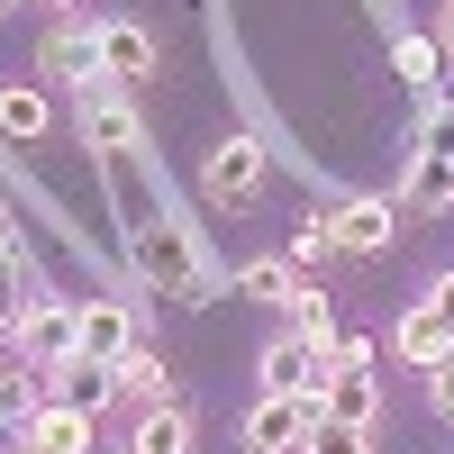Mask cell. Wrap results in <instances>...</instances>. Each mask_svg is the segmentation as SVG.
I'll return each instance as SVG.
<instances>
[{"label": "cell", "instance_id": "obj_10", "mask_svg": "<svg viewBox=\"0 0 454 454\" xmlns=\"http://www.w3.org/2000/svg\"><path fill=\"white\" fill-rule=\"evenodd\" d=\"M73 318H82V355H91V364H119V355L137 346L128 300H91V309H73Z\"/></svg>", "mask_w": 454, "mask_h": 454}, {"label": "cell", "instance_id": "obj_17", "mask_svg": "<svg viewBox=\"0 0 454 454\" xmlns=\"http://www.w3.org/2000/svg\"><path fill=\"white\" fill-rule=\"evenodd\" d=\"M46 128H55L46 91H27V82H10V91H0V137H10V145H36Z\"/></svg>", "mask_w": 454, "mask_h": 454}, {"label": "cell", "instance_id": "obj_3", "mask_svg": "<svg viewBox=\"0 0 454 454\" xmlns=\"http://www.w3.org/2000/svg\"><path fill=\"white\" fill-rule=\"evenodd\" d=\"M10 336H19V355H27L36 372H55V364H73V355H82V318H73V309H55V300H27V318H19Z\"/></svg>", "mask_w": 454, "mask_h": 454}, {"label": "cell", "instance_id": "obj_15", "mask_svg": "<svg viewBox=\"0 0 454 454\" xmlns=\"http://www.w3.org/2000/svg\"><path fill=\"white\" fill-rule=\"evenodd\" d=\"M318 409L327 419H355V427H382V382H372V372H336L318 391Z\"/></svg>", "mask_w": 454, "mask_h": 454}, {"label": "cell", "instance_id": "obj_19", "mask_svg": "<svg viewBox=\"0 0 454 454\" xmlns=\"http://www.w3.org/2000/svg\"><path fill=\"white\" fill-rule=\"evenodd\" d=\"M300 454H372V427H355V419H327V409H318V427L300 436Z\"/></svg>", "mask_w": 454, "mask_h": 454}, {"label": "cell", "instance_id": "obj_5", "mask_svg": "<svg viewBox=\"0 0 454 454\" xmlns=\"http://www.w3.org/2000/svg\"><path fill=\"white\" fill-rule=\"evenodd\" d=\"M327 382H336V355L309 346V336H282V346L263 355V391H309V400H318Z\"/></svg>", "mask_w": 454, "mask_h": 454}, {"label": "cell", "instance_id": "obj_33", "mask_svg": "<svg viewBox=\"0 0 454 454\" xmlns=\"http://www.w3.org/2000/svg\"><path fill=\"white\" fill-rule=\"evenodd\" d=\"M0 10H19V0H0Z\"/></svg>", "mask_w": 454, "mask_h": 454}, {"label": "cell", "instance_id": "obj_32", "mask_svg": "<svg viewBox=\"0 0 454 454\" xmlns=\"http://www.w3.org/2000/svg\"><path fill=\"white\" fill-rule=\"evenodd\" d=\"M19 454H46V445H19Z\"/></svg>", "mask_w": 454, "mask_h": 454}, {"label": "cell", "instance_id": "obj_30", "mask_svg": "<svg viewBox=\"0 0 454 454\" xmlns=\"http://www.w3.org/2000/svg\"><path fill=\"white\" fill-rule=\"evenodd\" d=\"M0 273H19V246H10V218H0Z\"/></svg>", "mask_w": 454, "mask_h": 454}, {"label": "cell", "instance_id": "obj_11", "mask_svg": "<svg viewBox=\"0 0 454 454\" xmlns=\"http://www.w3.org/2000/svg\"><path fill=\"white\" fill-rule=\"evenodd\" d=\"M109 391H119V364H91V355L55 364V400H64V409H82V419H100Z\"/></svg>", "mask_w": 454, "mask_h": 454}, {"label": "cell", "instance_id": "obj_29", "mask_svg": "<svg viewBox=\"0 0 454 454\" xmlns=\"http://www.w3.org/2000/svg\"><path fill=\"white\" fill-rule=\"evenodd\" d=\"M436 46H445V64H454V0H445V19H436Z\"/></svg>", "mask_w": 454, "mask_h": 454}, {"label": "cell", "instance_id": "obj_31", "mask_svg": "<svg viewBox=\"0 0 454 454\" xmlns=\"http://www.w3.org/2000/svg\"><path fill=\"white\" fill-rule=\"evenodd\" d=\"M46 10H82V0H46Z\"/></svg>", "mask_w": 454, "mask_h": 454}, {"label": "cell", "instance_id": "obj_22", "mask_svg": "<svg viewBox=\"0 0 454 454\" xmlns=\"http://www.w3.org/2000/svg\"><path fill=\"white\" fill-rule=\"evenodd\" d=\"M291 336L327 346V291H318V282H300V291H291Z\"/></svg>", "mask_w": 454, "mask_h": 454}, {"label": "cell", "instance_id": "obj_23", "mask_svg": "<svg viewBox=\"0 0 454 454\" xmlns=\"http://www.w3.org/2000/svg\"><path fill=\"white\" fill-rule=\"evenodd\" d=\"M327 355H336V372H382V346H372V336H327Z\"/></svg>", "mask_w": 454, "mask_h": 454}, {"label": "cell", "instance_id": "obj_25", "mask_svg": "<svg viewBox=\"0 0 454 454\" xmlns=\"http://www.w3.org/2000/svg\"><path fill=\"white\" fill-rule=\"evenodd\" d=\"M419 145H436V155H454V100H427V128H419Z\"/></svg>", "mask_w": 454, "mask_h": 454}, {"label": "cell", "instance_id": "obj_20", "mask_svg": "<svg viewBox=\"0 0 454 454\" xmlns=\"http://www.w3.org/2000/svg\"><path fill=\"white\" fill-rule=\"evenodd\" d=\"M391 64H400V82H419V91L445 82V46H436V36H400V55H391Z\"/></svg>", "mask_w": 454, "mask_h": 454}, {"label": "cell", "instance_id": "obj_28", "mask_svg": "<svg viewBox=\"0 0 454 454\" xmlns=\"http://www.w3.org/2000/svg\"><path fill=\"white\" fill-rule=\"evenodd\" d=\"M427 309H436V318H445V327H454V273H445V282H436V291H427Z\"/></svg>", "mask_w": 454, "mask_h": 454}, {"label": "cell", "instance_id": "obj_8", "mask_svg": "<svg viewBox=\"0 0 454 454\" xmlns=\"http://www.w3.org/2000/svg\"><path fill=\"white\" fill-rule=\"evenodd\" d=\"M327 227H336V254H382L391 227H400V209H391V200H346Z\"/></svg>", "mask_w": 454, "mask_h": 454}, {"label": "cell", "instance_id": "obj_27", "mask_svg": "<svg viewBox=\"0 0 454 454\" xmlns=\"http://www.w3.org/2000/svg\"><path fill=\"white\" fill-rule=\"evenodd\" d=\"M19 318H27V300H19V282H10V273H0V336H10Z\"/></svg>", "mask_w": 454, "mask_h": 454}, {"label": "cell", "instance_id": "obj_21", "mask_svg": "<svg viewBox=\"0 0 454 454\" xmlns=\"http://www.w3.org/2000/svg\"><path fill=\"white\" fill-rule=\"evenodd\" d=\"M119 391L164 400V355H155V346H128V355H119Z\"/></svg>", "mask_w": 454, "mask_h": 454}, {"label": "cell", "instance_id": "obj_13", "mask_svg": "<svg viewBox=\"0 0 454 454\" xmlns=\"http://www.w3.org/2000/svg\"><path fill=\"white\" fill-rule=\"evenodd\" d=\"M391 346H400V364H419V372H427V364H445V355H454V327H445L427 300H419V309L391 327Z\"/></svg>", "mask_w": 454, "mask_h": 454}, {"label": "cell", "instance_id": "obj_2", "mask_svg": "<svg viewBox=\"0 0 454 454\" xmlns=\"http://www.w3.org/2000/svg\"><path fill=\"white\" fill-rule=\"evenodd\" d=\"M309 427H318V400L309 391H263L254 419H246V454H300Z\"/></svg>", "mask_w": 454, "mask_h": 454}, {"label": "cell", "instance_id": "obj_7", "mask_svg": "<svg viewBox=\"0 0 454 454\" xmlns=\"http://www.w3.org/2000/svg\"><path fill=\"white\" fill-rule=\"evenodd\" d=\"M82 137L100 145V155H137L145 128H137V109H128L119 91H82Z\"/></svg>", "mask_w": 454, "mask_h": 454}, {"label": "cell", "instance_id": "obj_9", "mask_svg": "<svg viewBox=\"0 0 454 454\" xmlns=\"http://www.w3.org/2000/svg\"><path fill=\"white\" fill-rule=\"evenodd\" d=\"M36 409H46V400H36V364L19 355V336H0V427L19 436Z\"/></svg>", "mask_w": 454, "mask_h": 454}, {"label": "cell", "instance_id": "obj_16", "mask_svg": "<svg viewBox=\"0 0 454 454\" xmlns=\"http://www.w3.org/2000/svg\"><path fill=\"white\" fill-rule=\"evenodd\" d=\"M128 454H192V419H182L173 400H145V419H137Z\"/></svg>", "mask_w": 454, "mask_h": 454}, {"label": "cell", "instance_id": "obj_1", "mask_svg": "<svg viewBox=\"0 0 454 454\" xmlns=\"http://www.w3.org/2000/svg\"><path fill=\"white\" fill-rule=\"evenodd\" d=\"M128 254H137V273L155 282V291H173V300H209V263H200V246L182 237L173 218H137Z\"/></svg>", "mask_w": 454, "mask_h": 454}, {"label": "cell", "instance_id": "obj_14", "mask_svg": "<svg viewBox=\"0 0 454 454\" xmlns=\"http://www.w3.org/2000/svg\"><path fill=\"white\" fill-rule=\"evenodd\" d=\"M400 209H419V218L454 209V155H436V145H419V164H409V192H400Z\"/></svg>", "mask_w": 454, "mask_h": 454}, {"label": "cell", "instance_id": "obj_26", "mask_svg": "<svg viewBox=\"0 0 454 454\" xmlns=\"http://www.w3.org/2000/svg\"><path fill=\"white\" fill-rule=\"evenodd\" d=\"M427 400H436V419H454V355L427 364Z\"/></svg>", "mask_w": 454, "mask_h": 454}, {"label": "cell", "instance_id": "obj_12", "mask_svg": "<svg viewBox=\"0 0 454 454\" xmlns=\"http://www.w3.org/2000/svg\"><path fill=\"white\" fill-rule=\"evenodd\" d=\"M19 445H46V454H100V445H91V419H82V409H64V400L36 409V419L19 427Z\"/></svg>", "mask_w": 454, "mask_h": 454}, {"label": "cell", "instance_id": "obj_6", "mask_svg": "<svg viewBox=\"0 0 454 454\" xmlns=\"http://www.w3.org/2000/svg\"><path fill=\"white\" fill-rule=\"evenodd\" d=\"M155 73V36L137 19H100V82H145Z\"/></svg>", "mask_w": 454, "mask_h": 454}, {"label": "cell", "instance_id": "obj_24", "mask_svg": "<svg viewBox=\"0 0 454 454\" xmlns=\"http://www.w3.org/2000/svg\"><path fill=\"white\" fill-rule=\"evenodd\" d=\"M318 254H336V227H327V218H300V237H291V263L309 273Z\"/></svg>", "mask_w": 454, "mask_h": 454}, {"label": "cell", "instance_id": "obj_4", "mask_svg": "<svg viewBox=\"0 0 454 454\" xmlns=\"http://www.w3.org/2000/svg\"><path fill=\"white\" fill-rule=\"evenodd\" d=\"M200 182H209V200H254V192H263V137H254V128L218 137V145H209V173H200Z\"/></svg>", "mask_w": 454, "mask_h": 454}, {"label": "cell", "instance_id": "obj_18", "mask_svg": "<svg viewBox=\"0 0 454 454\" xmlns=\"http://www.w3.org/2000/svg\"><path fill=\"white\" fill-rule=\"evenodd\" d=\"M300 282H309V273H300V263H282V254H263V263H246V273H237V291H246V300H273V309H291Z\"/></svg>", "mask_w": 454, "mask_h": 454}]
</instances>
